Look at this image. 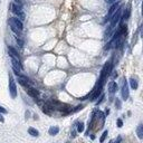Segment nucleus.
<instances>
[{
  "instance_id": "obj_1",
  "label": "nucleus",
  "mask_w": 143,
  "mask_h": 143,
  "mask_svg": "<svg viewBox=\"0 0 143 143\" xmlns=\"http://www.w3.org/2000/svg\"><path fill=\"white\" fill-rule=\"evenodd\" d=\"M112 67H113V65H112V62H107L106 64L104 65V67L102 68V72H101V76H99V79L97 83H99L101 85H104L105 84V80H106L107 76L110 75V73H111L112 70Z\"/></svg>"
},
{
  "instance_id": "obj_2",
  "label": "nucleus",
  "mask_w": 143,
  "mask_h": 143,
  "mask_svg": "<svg viewBox=\"0 0 143 143\" xmlns=\"http://www.w3.org/2000/svg\"><path fill=\"white\" fill-rule=\"evenodd\" d=\"M9 25H10V28L12 29V32H16V34H19L22 30V28H24V25H22L21 20L18 19V18H15V17H12L9 19Z\"/></svg>"
},
{
  "instance_id": "obj_3",
  "label": "nucleus",
  "mask_w": 143,
  "mask_h": 143,
  "mask_svg": "<svg viewBox=\"0 0 143 143\" xmlns=\"http://www.w3.org/2000/svg\"><path fill=\"white\" fill-rule=\"evenodd\" d=\"M121 16H122V8H117V10L115 12H114L113 15H112V18H111V28L113 29L114 27L116 26V24L120 21V19H121Z\"/></svg>"
},
{
  "instance_id": "obj_4",
  "label": "nucleus",
  "mask_w": 143,
  "mask_h": 143,
  "mask_svg": "<svg viewBox=\"0 0 143 143\" xmlns=\"http://www.w3.org/2000/svg\"><path fill=\"white\" fill-rule=\"evenodd\" d=\"M9 92H10V96L12 98L17 97V87H16V83L11 75L9 76Z\"/></svg>"
},
{
  "instance_id": "obj_5",
  "label": "nucleus",
  "mask_w": 143,
  "mask_h": 143,
  "mask_svg": "<svg viewBox=\"0 0 143 143\" xmlns=\"http://www.w3.org/2000/svg\"><path fill=\"white\" fill-rule=\"evenodd\" d=\"M11 9H12V12H14L15 15H17L21 20L25 19V14L22 12L21 8H20L19 6H17V5H15V3H14V5L11 6Z\"/></svg>"
},
{
  "instance_id": "obj_6",
  "label": "nucleus",
  "mask_w": 143,
  "mask_h": 143,
  "mask_svg": "<svg viewBox=\"0 0 143 143\" xmlns=\"http://www.w3.org/2000/svg\"><path fill=\"white\" fill-rule=\"evenodd\" d=\"M121 94H122V98L124 101L128 98V87H127V83L125 79H123V84H122V90H121Z\"/></svg>"
},
{
  "instance_id": "obj_7",
  "label": "nucleus",
  "mask_w": 143,
  "mask_h": 143,
  "mask_svg": "<svg viewBox=\"0 0 143 143\" xmlns=\"http://www.w3.org/2000/svg\"><path fill=\"white\" fill-rule=\"evenodd\" d=\"M18 82L22 86H27V85L29 84V79L26 76H22V75H18Z\"/></svg>"
},
{
  "instance_id": "obj_8",
  "label": "nucleus",
  "mask_w": 143,
  "mask_h": 143,
  "mask_svg": "<svg viewBox=\"0 0 143 143\" xmlns=\"http://www.w3.org/2000/svg\"><path fill=\"white\" fill-rule=\"evenodd\" d=\"M117 91V84L115 82H110L109 84V92L111 95H113L114 93Z\"/></svg>"
},
{
  "instance_id": "obj_9",
  "label": "nucleus",
  "mask_w": 143,
  "mask_h": 143,
  "mask_svg": "<svg viewBox=\"0 0 143 143\" xmlns=\"http://www.w3.org/2000/svg\"><path fill=\"white\" fill-rule=\"evenodd\" d=\"M27 93H28V95H29V96L35 97V98L39 96V92L37 90H35V88H32V87H28V88H27Z\"/></svg>"
},
{
  "instance_id": "obj_10",
  "label": "nucleus",
  "mask_w": 143,
  "mask_h": 143,
  "mask_svg": "<svg viewBox=\"0 0 143 143\" xmlns=\"http://www.w3.org/2000/svg\"><path fill=\"white\" fill-rule=\"evenodd\" d=\"M117 8H119V2H117V1H115L114 3H112L111 8H110V10H109V16H107V17H111L114 12L117 10Z\"/></svg>"
},
{
  "instance_id": "obj_11",
  "label": "nucleus",
  "mask_w": 143,
  "mask_h": 143,
  "mask_svg": "<svg viewBox=\"0 0 143 143\" xmlns=\"http://www.w3.org/2000/svg\"><path fill=\"white\" fill-rule=\"evenodd\" d=\"M9 54H10V57H11V58H15V59H17V61L20 62L19 55H18V53L12 48V47H9Z\"/></svg>"
},
{
  "instance_id": "obj_12",
  "label": "nucleus",
  "mask_w": 143,
  "mask_h": 143,
  "mask_svg": "<svg viewBox=\"0 0 143 143\" xmlns=\"http://www.w3.org/2000/svg\"><path fill=\"white\" fill-rule=\"evenodd\" d=\"M136 134H138V138L143 140V124H140V125L136 127Z\"/></svg>"
},
{
  "instance_id": "obj_13",
  "label": "nucleus",
  "mask_w": 143,
  "mask_h": 143,
  "mask_svg": "<svg viewBox=\"0 0 143 143\" xmlns=\"http://www.w3.org/2000/svg\"><path fill=\"white\" fill-rule=\"evenodd\" d=\"M130 15H131V6L128 5L126 7L125 11H124V15H123V20H127L130 18Z\"/></svg>"
},
{
  "instance_id": "obj_14",
  "label": "nucleus",
  "mask_w": 143,
  "mask_h": 143,
  "mask_svg": "<svg viewBox=\"0 0 143 143\" xmlns=\"http://www.w3.org/2000/svg\"><path fill=\"white\" fill-rule=\"evenodd\" d=\"M58 132H59V127L58 126H51L50 128H49V131H48V133L50 134V135H56V134H58Z\"/></svg>"
},
{
  "instance_id": "obj_15",
  "label": "nucleus",
  "mask_w": 143,
  "mask_h": 143,
  "mask_svg": "<svg viewBox=\"0 0 143 143\" xmlns=\"http://www.w3.org/2000/svg\"><path fill=\"white\" fill-rule=\"evenodd\" d=\"M28 133H29L32 136H38L39 135V132L37 131L36 128H34V127H29V128H28Z\"/></svg>"
},
{
  "instance_id": "obj_16",
  "label": "nucleus",
  "mask_w": 143,
  "mask_h": 143,
  "mask_svg": "<svg viewBox=\"0 0 143 143\" xmlns=\"http://www.w3.org/2000/svg\"><path fill=\"white\" fill-rule=\"evenodd\" d=\"M130 84H131V87L133 88V90H136V88H138V80L136 79L131 78V79H130Z\"/></svg>"
},
{
  "instance_id": "obj_17",
  "label": "nucleus",
  "mask_w": 143,
  "mask_h": 143,
  "mask_svg": "<svg viewBox=\"0 0 143 143\" xmlns=\"http://www.w3.org/2000/svg\"><path fill=\"white\" fill-rule=\"evenodd\" d=\"M107 134H109V132H107V131H104V132H103L102 136H101V139H99V142H101V143L104 142L105 139H106V136H107Z\"/></svg>"
},
{
  "instance_id": "obj_18",
  "label": "nucleus",
  "mask_w": 143,
  "mask_h": 143,
  "mask_svg": "<svg viewBox=\"0 0 143 143\" xmlns=\"http://www.w3.org/2000/svg\"><path fill=\"white\" fill-rule=\"evenodd\" d=\"M77 131L78 132H83V131H84V123H78V125H77Z\"/></svg>"
},
{
  "instance_id": "obj_19",
  "label": "nucleus",
  "mask_w": 143,
  "mask_h": 143,
  "mask_svg": "<svg viewBox=\"0 0 143 143\" xmlns=\"http://www.w3.org/2000/svg\"><path fill=\"white\" fill-rule=\"evenodd\" d=\"M115 105H116L117 109H121V101H120L119 98L115 99Z\"/></svg>"
},
{
  "instance_id": "obj_20",
  "label": "nucleus",
  "mask_w": 143,
  "mask_h": 143,
  "mask_svg": "<svg viewBox=\"0 0 143 143\" xmlns=\"http://www.w3.org/2000/svg\"><path fill=\"white\" fill-rule=\"evenodd\" d=\"M116 123H117V126H119V127H122V126H123V122H122V120H121V119L117 120Z\"/></svg>"
},
{
  "instance_id": "obj_21",
  "label": "nucleus",
  "mask_w": 143,
  "mask_h": 143,
  "mask_svg": "<svg viewBox=\"0 0 143 143\" xmlns=\"http://www.w3.org/2000/svg\"><path fill=\"white\" fill-rule=\"evenodd\" d=\"M17 43H18V45H19L20 47H22L24 46V41L21 40V39H19V38H17Z\"/></svg>"
},
{
  "instance_id": "obj_22",
  "label": "nucleus",
  "mask_w": 143,
  "mask_h": 143,
  "mask_svg": "<svg viewBox=\"0 0 143 143\" xmlns=\"http://www.w3.org/2000/svg\"><path fill=\"white\" fill-rule=\"evenodd\" d=\"M0 113H2V114H6V113H7V110H6L5 107L0 106Z\"/></svg>"
},
{
  "instance_id": "obj_23",
  "label": "nucleus",
  "mask_w": 143,
  "mask_h": 143,
  "mask_svg": "<svg viewBox=\"0 0 143 143\" xmlns=\"http://www.w3.org/2000/svg\"><path fill=\"white\" fill-rule=\"evenodd\" d=\"M116 1V0H107V3H110V5H112V3H114Z\"/></svg>"
},
{
  "instance_id": "obj_24",
  "label": "nucleus",
  "mask_w": 143,
  "mask_h": 143,
  "mask_svg": "<svg viewBox=\"0 0 143 143\" xmlns=\"http://www.w3.org/2000/svg\"><path fill=\"white\" fill-rule=\"evenodd\" d=\"M121 140H122V139H121V136H119V138H117V140L115 141V143H120V142H121Z\"/></svg>"
},
{
  "instance_id": "obj_25",
  "label": "nucleus",
  "mask_w": 143,
  "mask_h": 143,
  "mask_svg": "<svg viewBox=\"0 0 143 143\" xmlns=\"http://www.w3.org/2000/svg\"><path fill=\"white\" fill-rule=\"evenodd\" d=\"M0 122H5V119H3V116L0 114Z\"/></svg>"
},
{
  "instance_id": "obj_26",
  "label": "nucleus",
  "mask_w": 143,
  "mask_h": 143,
  "mask_svg": "<svg viewBox=\"0 0 143 143\" xmlns=\"http://www.w3.org/2000/svg\"><path fill=\"white\" fill-rule=\"evenodd\" d=\"M140 32H141V36L143 37V25L141 26V29H140Z\"/></svg>"
},
{
  "instance_id": "obj_27",
  "label": "nucleus",
  "mask_w": 143,
  "mask_h": 143,
  "mask_svg": "<svg viewBox=\"0 0 143 143\" xmlns=\"http://www.w3.org/2000/svg\"><path fill=\"white\" fill-rule=\"evenodd\" d=\"M16 2H18V3H20V0H15Z\"/></svg>"
},
{
  "instance_id": "obj_28",
  "label": "nucleus",
  "mask_w": 143,
  "mask_h": 143,
  "mask_svg": "<svg viewBox=\"0 0 143 143\" xmlns=\"http://www.w3.org/2000/svg\"><path fill=\"white\" fill-rule=\"evenodd\" d=\"M142 15H143V2H142Z\"/></svg>"
},
{
  "instance_id": "obj_29",
  "label": "nucleus",
  "mask_w": 143,
  "mask_h": 143,
  "mask_svg": "<svg viewBox=\"0 0 143 143\" xmlns=\"http://www.w3.org/2000/svg\"><path fill=\"white\" fill-rule=\"evenodd\" d=\"M67 143H69V142H67Z\"/></svg>"
}]
</instances>
